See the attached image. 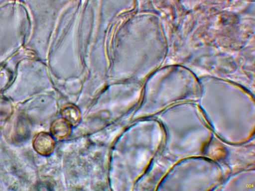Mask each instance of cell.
<instances>
[{
	"label": "cell",
	"mask_w": 255,
	"mask_h": 191,
	"mask_svg": "<svg viewBox=\"0 0 255 191\" xmlns=\"http://www.w3.org/2000/svg\"><path fill=\"white\" fill-rule=\"evenodd\" d=\"M32 145L34 150L42 156L51 154L55 148V141L48 133L40 132L34 135Z\"/></svg>",
	"instance_id": "1"
},
{
	"label": "cell",
	"mask_w": 255,
	"mask_h": 191,
	"mask_svg": "<svg viewBox=\"0 0 255 191\" xmlns=\"http://www.w3.org/2000/svg\"><path fill=\"white\" fill-rule=\"evenodd\" d=\"M50 130L55 137L62 139L70 134L71 124L63 118H59L52 122Z\"/></svg>",
	"instance_id": "2"
},
{
	"label": "cell",
	"mask_w": 255,
	"mask_h": 191,
	"mask_svg": "<svg viewBox=\"0 0 255 191\" xmlns=\"http://www.w3.org/2000/svg\"><path fill=\"white\" fill-rule=\"evenodd\" d=\"M60 112L62 118L71 125H76L80 120V110L75 105L72 104L65 105L61 108Z\"/></svg>",
	"instance_id": "3"
}]
</instances>
